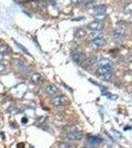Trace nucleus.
Instances as JSON below:
<instances>
[{
    "mask_svg": "<svg viewBox=\"0 0 132 148\" xmlns=\"http://www.w3.org/2000/svg\"><path fill=\"white\" fill-rule=\"evenodd\" d=\"M97 63H98V72H99L100 75L104 73H106V72H109V71H112L113 63H112V61H110L109 59L102 58L100 60H98Z\"/></svg>",
    "mask_w": 132,
    "mask_h": 148,
    "instance_id": "obj_1",
    "label": "nucleus"
},
{
    "mask_svg": "<svg viewBox=\"0 0 132 148\" xmlns=\"http://www.w3.org/2000/svg\"><path fill=\"white\" fill-rule=\"evenodd\" d=\"M126 34V28L122 27V25H119L116 30L113 31V39L116 42H121L122 39Z\"/></svg>",
    "mask_w": 132,
    "mask_h": 148,
    "instance_id": "obj_2",
    "label": "nucleus"
},
{
    "mask_svg": "<svg viewBox=\"0 0 132 148\" xmlns=\"http://www.w3.org/2000/svg\"><path fill=\"white\" fill-rule=\"evenodd\" d=\"M106 39L104 37H99V38H96L94 40H91V42H90V47H91V49H95V50H98V49H101L105 44H106Z\"/></svg>",
    "mask_w": 132,
    "mask_h": 148,
    "instance_id": "obj_3",
    "label": "nucleus"
},
{
    "mask_svg": "<svg viewBox=\"0 0 132 148\" xmlns=\"http://www.w3.org/2000/svg\"><path fill=\"white\" fill-rule=\"evenodd\" d=\"M87 28L89 30H91L93 32L94 31H97V32H101V31L105 29V25L102 21H93L87 25Z\"/></svg>",
    "mask_w": 132,
    "mask_h": 148,
    "instance_id": "obj_4",
    "label": "nucleus"
},
{
    "mask_svg": "<svg viewBox=\"0 0 132 148\" xmlns=\"http://www.w3.org/2000/svg\"><path fill=\"white\" fill-rule=\"evenodd\" d=\"M67 97L66 96H64V95H57L55 97H53L52 99V104L54 105V106H63L67 103Z\"/></svg>",
    "mask_w": 132,
    "mask_h": 148,
    "instance_id": "obj_5",
    "label": "nucleus"
},
{
    "mask_svg": "<svg viewBox=\"0 0 132 148\" xmlns=\"http://www.w3.org/2000/svg\"><path fill=\"white\" fill-rule=\"evenodd\" d=\"M72 59H73V61L75 62V63L82 65L84 61H85V59H86V56L84 53H82V52H75V53L72 54Z\"/></svg>",
    "mask_w": 132,
    "mask_h": 148,
    "instance_id": "obj_6",
    "label": "nucleus"
},
{
    "mask_svg": "<svg viewBox=\"0 0 132 148\" xmlns=\"http://www.w3.org/2000/svg\"><path fill=\"white\" fill-rule=\"evenodd\" d=\"M97 61H98V59H97V56H87L86 59H85V61H84V63H83L82 65L84 66H91V65H95L96 63H97Z\"/></svg>",
    "mask_w": 132,
    "mask_h": 148,
    "instance_id": "obj_7",
    "label": "nucleus"
},
{
    "mask_svg": "<svg viewBox=\"0 0 132 148\" xmlns=\"http://www.w3.org/2000/svg\"><path fill=\"white\" fill-rule=\"evenodd\" d=\"M83 133L81 132H77V130H74V132H70L67 134V137L72 140H81L83 138Z\"/></svg>",
    "mask_w": 132,
    "mask_h": 148,
    "instance_id": "obj_8",
    "label": "nucleus"
},
{
    "mask_svg": "<svg viewBox=\"0 0 132 148\" xmlns=\"http://www.w3.org/2000/svg\"><path fill=\"white\" fill-rule=\"evenodd\" d=\"M42 81H43L42 74L34 73L31 76V82L33 83V84H35V85H38V84H41V83H42Z\"/></svg>",
    "mask_w": 132,
    "mask_h": 148,
    "instance_id": "obj_9",
    "label": "nucleus"
},
{
    "mask_svg": "<svg viewBox=\"0 0 132 148\" xmlns=\"http://www.w3.org/2000/svg\"><path fill=\"white\" fill-rule=\"evenodd\" d=\"M88 143L91 144V145H94V146H97L100 143H102V139H101L100 137H98V136H90L88 138Z\"/></svg>",
    "mask_w": 132,
    "mask_h": 148,
    "instance_id": "obj_10",
    "label": "nucleus"
},
{
    "mask_svg": "<svg viewBox=\"0 0 132 148\" xmlns=\"http://www.w3.org/2000/svg\"><path fill=\"white\" fill-rule=\"evenodd\" d=\"M45 92L47 93L49 95H55V94L58 92V88H57V86H55V85L50 84L49 86H46V88H45Z\"/></svg>",
    "mask_w": 132,
    "mask_h": 148,
    "instance_id": "obj_11",
    "label": "nucleus"
},
{
    "mask_svg": "<svg viewBox=\"0 0 132 148\" xmlns=\"http://www.w3.org/2000/svg\"><path fill=\"white\" fill-rule=\"evenodd\" d=\"M106 9H107V6L106 5H97L93 8L95 13H100V12H106Z\"/></svg>",
    "mask_w": 132,
    "mask_h": 148,
    "instance_id": "obj_12",
    "label": "nucleus"
},
{
    "mask_svg": "<svg viewBox=\"0 0 132 148\" xmlns=\"http://www.w3.org/2000/svg\"><path fill=\"white\" fill-rule=\"evenodd\" d=\"M101 79L105 81H111L113 79V72L112 71H109V72H106V73L101 74L100 75Z\"/></svg>",
    "mask_w": 132,
    "mask_h": 148,
    "instance_id": "obj_13",
    "label": "nucleus"
},
{
    "mask_svg": "<svg viewBox=\"0 0 132 148\" xmlns=\"http://www.w3.org/2000/svg\"><path fill=\"white\" fill-rule=\"evenodd\" d=\"M86 36V31L84 30V29H76L75 31V38L77 39H82Z\"/></svg>",
    "mask_w": 132,
    "mask_h": 148,
    "instance_id": "obj_14",
    "label": "nucleus"
},
{
    "mask_svg": "<svg viewBox=\"0 0 132 148\" xmlns=\"http://www.w3.org/2000/svg\"><path fill=\"white\" fill-rule=\"evenodd\" d=\"M94 17L97 21H102L107 18V14L106 12H100V13H94Z\"/></svg>",
    "mask_w": 132,
    "mask_h": 148,
    "instance_id": "obj_15",
    "label": "nucleus"
},
{
    "mask_svg": "<svg viewBox=\"0 0 132 148\" xmlns=\"http://www.w3.org/2000/svg\"><path fill=\"white\" fill-rule=\"evenodd\" d=\"M14 43H16V45H17V47H18V48H19V49L21 50V51H22L23 53L28 54V56H30V52H29V51L26 50V48H25V47H23V45H22L21 43H19L18 41H14Z\"/></svg>",
    "mask_w": 132,
    "mask_h": 148,
    "instance_id": "obj_16",
    "label": "nucleus"
},
{
    "mask_svg": "<svg viewBox=\"0 0 132 148\" xmlns=\"http://www.w3.org/2000/svg\"><path fill=\"white\" fill-rule=\"evenodd\" d=\"M10 48L8 47V45H1L0 47V53H2V54H8V53H10Z\"/></svg>",
    "mask_w": 132,
    "mask_h": 148,
    "instance_id": "obj_17",
    "label": "nucleus"
},
{
    "mask_svg": "<svg viewBox=\"0 0 132 148\" xmlns=\"http://www.w3.org/2000/svg\"><path fill=\"white\" fill-rule=\"evenodd\" d=\"M73 3H88L89 1H91V0H70Z\"/></svg>",
    "mask_w": 132,
    "mask_h": 148,
    "instance_id": "obj_18",
    "label": "nucleus"
},
{
    "mask_svg": "<svg viewBox=\"0 0 132 148\" xmlns=\"http://www.w3.org/2000/svg\"><path fill=\"white\" fill-rule=\"evenodd\" d=\"M72 145L68 144V143H61L60 144V148H70Z\"/></svg>",
    "mask_w": 132,
    "mask_h": 148,
    "instance_id": "obj_19",
    "label": "nucleus"
},
{
    "mask_svg": "<svg viewBox=\"0 0 132 148\" xmlns=\"http://www.w3.org/2000/svg\"><path fill=\"white\" fill-rule=\"evenodd\" d=\"M99 37H101V36L99 34V32H97V33H94V34L91 33L89 38H90V40H94V39H96V38H99Z\"/></svg>",
    "mask_w": 132,
    "mask_h": 148,
    "instance_id": "obj_20",
    "label": "nucleus"
},
{
    "mask_svg": "<svg viewBox=\"0 0 132 148\" xmlns=\"http://www.w3.org/2000/svg\"><path fill=\"white\" fill-rule=\"evenodd\" d=\"M6 70H7V66L5 65V64H3V63H1V62H0V73L5 72Z\"/></svg>",
    "mask_w": 132,
    "mask_h": 148,
    "instance_id": "obj_21",
    "label": "nucleus"
},
{
    "mask_svg": "<svg viewBox=\"0 0 132 148\" xmlns=\"http://www.w3.org/2000/svg\"><path fill=\"white\" fill-rule=\"evenodd\" d=\"M126 13H131V5L129 3V6L126 7Z\"/></svg>",
    "mask_w": 132,
    "mask_h": 148,
    "instance_id": "obj_22",
    "label": "nucleus"
},
{
    "mask_svg": "<svg viewBox=\"0 0 132 148\" xmlns=\"http://www.w3.org/2000/svg\"><path fill=\"white\" fill-rule=\"evenodd\" d=\"M112 133L114 134V135H116V137H118V138H121V134H120V133H118L117 130H112Z\"/></svg>",
    "mask_w": 132,
    "mask_h": 148,
    "instance_id": "obj_23",
    "label": "nucleus"
},
{
    "mask_svg": "<svg viewBox=\"0 0 132 148\" xmlns=\"http://www.w3.org/2000/svg\"><path fill=\"white\" fill-rule=\"evenodd\" d=\"M5 54H2V53H0V61H2V60H5Z\"/></svg>",
    "mask_w": 132,
    "mask_h": 148,
    "instance_id": "obj_24",
    "label": "nucleus"
},
{
    "mask_svg": "<svg viewBox=\"0 0 132 148\" xmlns=\"http://www.w3.org/2000/svg\"><path fill=\"white\" fill-rule=\"evenodd\" d=\"M125 130H131V127H130V126H126V127H125Z\"/></svg>",
    "mask_w": 132,
    "mask_h": 148,
    "instance_id": "obj_25",
    "label": "nucleus"
},
{
    "mask_svg": "<svg viewBox=\"0 0 132 148\" xmlns=\"http://www.w3.org/2000/svg\"><path fill=\"white\" fill-rule=\"evenodd\" d=\"M28 122V119H26V117H23V123H26Z\"/></svg>",
    "mask_w": 132,
    "mask_h": 148,
    "instance_id": "obj_26",
    "label": "nucleus"
},
{
    "mask_svg": "<svg viewBox=\"0 0 132 148\" xmlns=\"http://www.w3.org/2000/svg\"><path fill=\"white\" fill-rule=\"evenodd\" d=\"M84 148H88V147H84Z\"/></svg>",
    "mask_w": 132,
    "mask_h": 148,
    "instance_id": "obj_27",
    "label": "nucleus"
}]
</instances>
